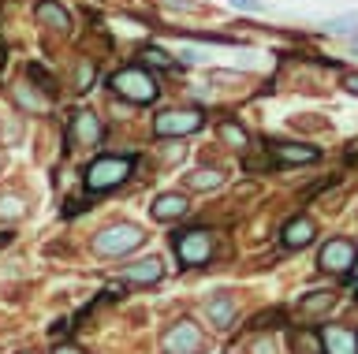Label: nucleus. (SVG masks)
Instances as JSON below:
<instances>
[{"mask_svg": "<svg viewBox=\"0 0 358 354\" xmlns=\"http://www.w3.org/2000/svg\"><path fill=\"white\" fill-rule=\"evenodd\" d=\"M120 276L127 283H157L164 276V265L157 261V258H145V261H134V265H123Z\"/></svg>", "mask_w": 358, "mask_h": 354, "instance_id": "11", "label": "nucleus"}, {"mask_svg": "<svg viewBox=\"0 0 358 354\" xmlns=\"http://www.w3.org/2000/svg\"><path fill=\"white\" fill-rule=\"evenodd\" d=\"M142 60L150 64V68H161V71H176V68H179V64L168 57L164 49H145V52H142Z\"/></svg>", "mask_w": 358, "mask_h": 354, "instance_id": "21", "label": "nucleus"}, {"mask_svg": "<svg viewBox=\"0 0 358 354\" xmlns=\"http://www.w3.org/2000/svg\"><path fill=\"white\" fill-rule=\"evenodd\" d=\"M355 27H358V12L336 15V19H329V23H324V30H329V34H351Z\"/></svg>", "mask_w": 358, "mask_h": 354, "instance_id": "22", "label": "nucleus"}, {"mask_svg": "<svg viewBox=\"0 0 358 354\" xmlns=\"http://www.w3.org/2000/svg\"><path fill=\"white\" fill-rule=\"evenodd\" d=\"M112 90H116L123 101H131V105H150V101H157L161 86H157L153 71H145V68H123V71L112 75Z\"/></svg>", "mask_w": 358, "mask_h": 354, "instance_id": "1", "label": "nucleus"}, {"mask_svg": "<svg viewBox=\"0 0 358 354\" xmlns=\"http://www.w3.org/2000/svg\"><path fill=\"white\" fill-rule=\"evenodd\" d=\"M11 94H15V101H19L22 108H30V112H49V97L34 94L27 82H19V86H15V90H11Z\"/></svg>", "mask_w": 358, "mask_h": 354, "instance_id": "17", "label": "nucleus"}, {"mask_svg": "<svg viewBox=\"0 0 358 354\" xmlns=\"http://www.w3.org/2000/svg\"><path fill=\"white\" fill-rule=\"evenodd\" d=\"M355 258H358V250H355L351 239H332L329 246L321 250L317 265L324 272H347V269H355Z\"/></svg>", "mask_w": 358, "mask_h": 354, "instance_id": "7", "label": "nucleus"}, {"mask_svg": "<svg viewBox=\"0 0 358 354\" xmlns=\"http://www.w3.org/2000/svg\"><path fill=\"white\" fill-rule=\"evenodd\" d=\"M90 82H94V64L78 60V68H75V90H90Z\"/></svg>", "mask_w": 358, "mask_h": 354, "instance_id": "24", "label": "nucleus"}, {"mask_svg": "<svg viewBox=\"0 0 358 354\" xmlns=\"http://www.w3.org/2000/svg\"><path fill=\"white\" fill-rule=\"evenodd\" d=\"M206 317H209L213 328H231V320H235V302H231V295H217V298H213V302L206 306Z\"/></svg>", "mask_w": 358, "mask_h": 354, "instance_id": "15", "label": "nucleus"}, {"mask_svg": "<svg viewBox=\"0 0 358 354\" xmlns=\"http://www.w3.org/2000/svg\"><path fill=\"white\" fill-rule=\"evenodd\" d=\"M201 328L194 320H176L172 328L164 332V351L168 354H198L201 351Z\"/></svg>", "mask_w": 358, "mask_h": 354, "instance_id": "6", "label": "nucleus"}, {"mask_svg": "<svg viewBox=\"0 0 358 354\" xmlns=\"http://www.w3.org/2000/svg\"><path fill=\"white\" fill-rule=\"evenodd\" d=\"M355 57H358V38H355Z\"/></svg>", "mask_w": 358, "mask_h": 354, "instance_id": "31", "label": "nucleus"}, {"mask_svg": "<svg viewBox=\"0 0 358 354\" xmlns=\"http://www.w3.org/2000/svg\"><path fill=\"white\" fill-rule=\"evenodd\" d=\"M56 354H86V351H78V347H71V343H64V347H56Z\"/></svg>", "mask_w": 358, "mask_h": 354, "instance_id": "30", "label": "nucleus"}, {"mask_svg": "<svg viewBox=\"0 0 358 354\" xmlns=\"http://www.w3.org/2000/svg\"><path fill=\"white\" fill-rule=\"evenodd\" d=\"M321 347L329 354H358V332L343 325H324L321 328Z\"/></svg>", "mask_w": 358, "mask_h": 354, "instance_id": "9", "label": "nucleus"}, {"mask_svg": "<svg viewBox=\"0 0 358 354\" xmlns=\"http://www.w3.org/2000/svg\"><path fill=\"white\" fill-rule=\"evenodd\" d=\"M217 135H220L224 146H235V149H243L246 142H250V138H246V131H243L239 124H235V119H224V124L217 127Z\"/></svg>", "mask_w": 358, "mask_h": 354, "instance_id": "18", "label": "nucleus"}, {"mask_svg": "<svg viewBox=\"0 0 358 354\" xmlns=\"http://www.w3.org/2000/svg\"><path fill=\"white\" fill-rule=\"evenodd\" d=\"M313 235H317V224H313L310 216H295L284 228V246L287 250H302V246H310V242H313Z\"/></svg>", "mask_w": 358, "mask_h": 354, "instance_id": "12", "label": "nucleus"}, {"mask_svg": "<svg viewBox=\"0 0 358 354\" xmlns=\"http://www.w3.org/2000/svg\"><path fill=\"white\" fill-rule=\"evenodd\" d=\"M332 302H336V295H332V291H310V295L299 302V314H302V317L329 314V309H332Z\"/></svg>", "mask_w": 358, "mask_h": 354, "instance_id": "16", "label": "nucleus"}, {"mask_svg": "<svg viewBox=\"0 0 358 354\" xmlns=\"http://www.w3.org/2000/svg\"><path fill=\"white\" fill-rule=\"evenodd\" d=\"M145 242V231L138 224H108L94 235V253L101 258H120V253H131Z\"/></svg>", "mask_w": 358, "mask_h": 354, "instance_id": "2", "label": "nucleus"}, {"mask_svg": "<svg viewBox=\"0 0 358 354\" xmlns=\"http://www.w3.org/2000/svg\"><path fill=\"white\" fill-rule=\"evenodd\" d=\"M0 216H4V220H19L22 216V198L19 194H4V198H0Z\"/></svg>", "mask_w": 358, "mask_h": 354, "instance_id": "23", "label": "nucleus"}, {"mask_svg": "<svg viewBox=\"0 0 358 354\" xmlns=\"http://www.w3.org/2000/svg\"><path fill=\"white\" fill-rule=\"evenodd\" d=\"M30 79H38L45 94H52V90H56V82H52V75H49V71H45V68H38V64H30Z\"/></svg>", "mask_w": 358, "mask_h": 354, "instance_id": "25", "label": "nucleus"}, {"mask_svg": "<svg viewBox=\"0 0 358 354\" xmlns=\"http://www.w3.org/2000/svg\"><path fill=\"white\" fill-rule=\"evenodd\" d=\"M343 86H347L351 94H358V71H351V75H347V79H343Z\"/></svg>", "mask_w": 358, "mask_h": 354, "instance_id": "29", "label": "nucleus"}, {"mask_svg": "<svg viewBox=\"0 0 358 354\" xmlns=\"http://www.w3.org/2000/svg\"><path fill=\"white\" fill-rule=\"evenodd\" d=\"M355 298H358V291H355Z\"/></svg>", "mask_w": 358, "mask_h": 354, "instance_id": "34", "label": "nucleus"}, {"mask_svg": "<svg viewBox=\"0 0 358 354\" xmlns=\"http://www.w3.org/2000/svg\"><path fill=\"white\" fill-rule=\"evenodd\" d=\"M150 213H153V220H164V224H168V220H179L187 213V198L183 194H161L150 205Z\"/></svg>", "mask_w": 358, "mask_h": 354, "instance_id": "14", "label": "nucleus"}, {"mask_svg": "<svg viewBox=\"0 0 358 354\" xmlns=\"http://www.w3.org/2000/svg\"><path fill=\"white\" fill-rule=\"evenodd\" d=\"M235 8H246V12H262V0H231Z\"/></svg>", "mask_w": 358, "mask_h": 354, "instance_id": "28", "label": "nucleus"}, {"mask_svg": "<svg viewBox=\"0 0 358 354\" xmlns=\"http://www.w3.org/2000/svg\"><path fill=\"white\" fill-rule=\"evenodd\" d=\"M19 354H34V351H19Z\"/></svg>", "mask_w": 358, "mask_h": 354, "instance_id": "33", "label": "nucleus"}, {"mask_svg": "<svg viewBox=\"0 0 358 354\" xmlns=\"http://www.w3.org/2000/svg\"><path fill=\"white\" fill-rule=\"evenodd\" d=\"M273 153H276L280 164H313L321 157V149L299 146V142H273Z\"/></svg>", "mask_w": 358, "mask_h": 354, "instance_id": "13", "label": "nucleus"}, {"mask_svg": "<svg viewBox=\"0 0 358 354\" xmlns=\"http://www.w3.org/2000/svg\"><path fill=\"white\" fill-rule=\"evenodd\" d=\"M67 142L71 146H97L101 142V119L86 108H78L71 116V127H67Z\"/></svg>", "mask_w": 358, "mask_h": 354, "instance_id": "8", "label": "nucleus"}, {"mask_svg": "<svg viewBox=\"0 0 358 354\" xmlns=\"http://www.w3.org/2000/svg\"><path fill=\"white\" fill-rule=\"evenodd\" d=\"M34 19H38L41 27H49V30H60V34L71 30V15H67L56 0H38V4H34Z\"/></svg>", "mask_w": 358, "mask_h": 354, "instance_id": "10", "label": "nucleus"}, {"mask_svg": "<svg viewBox=\"0 0 358 354\" xmlns=\"http://www.w3.org/2000/svg\"><path fill=\"white\" fill-rule=\"evenodd\" d=\"M295 354H324V347H321V336H313V332H295Z\"/></svg>", "mask_w": 358, "mask_h": 354, "instance_id": "19", "label": "nucleus"}, {"mask_svg": "<svg viewBox=\"0 0 358 354\" xmlns=\"http://www.w3.org/2000/svg\"><path fill=\"white\" fill-rule=\"evenodd\" d=\"M164 4H172V8H183V12H201V4H194V0H164Z\"/></svg>", "mask_w": 358, "mask_h": 354, "instance_id": "27", "label": "nucleus"}, {"mask_svg": "<svg viewBox=\"0 0 358 354\" xmlns=\"http://www.w3.org/2000/svg\"><path fill=\"white\" fill-rule=\"evenodd\" d=\"M355 276H358V258H355Z\"/></svg>", "mask_w": 358, "mask_h": 354, "instance_id": "32", "label": "nucleus"}, {"mask_svg": "<svg viewBox=\"0 0 358 354\" xmlns=\"http://www.w3.org/2000/svg\"><path fill=\"white\" fill-rule=\"evenodd\" d=\"M206 124V116L198 108H168L153 119V135L157 138H183V135H194V131Z\"/></svg>", "mask_w": 358, "mask_h": 354, "instance_id": "3", "label": "nucleus"}, {"mask_svg": "<svg viewBox=\"0 0 358 354\" xmlns=\"http://www.w3.org/2000/svg\"><path fill=\"white\" fill-rule=\"evenodd\" d=\"M172 246H176V253H179L183 265H201V261H209V253H213V239H209V231L190 228V231H183V235L172 239Z\"/></svg>", "mask_w": 358, "mask_h": 354, "instance_id": "5", "label": "nucleus"}, {"mask_svg": "<svg viewBox=\"0 0 358 354\" xmlns=\"http://www.w3.org/2000/svg\"><path fill=\"white\" fill-rule=\"evenodd\" d=\"M131 175V161L127 157H97L86 168V186L90 191H112Z\"/></svg>", "mask_w": 358, "mask_h": 354, "instance_id": "4", "label": "nucleus"}, {"mask_svg": "<svg viewBox=\"0 0 358 354\" xmlns=\"http://www.w3.org/2000/svg\"><path fill=\"white\" fill-rule=\"evenodd\" d=\"M224 179H220V172H194V175H187V186H194V191H217Z\"/></svg>", "mask_w": 358, "mask_h": 354, "instance_id": "20", "label": "nucleus"}, {"mask_svg": "<svg viewBox=\"0 0 358 354\" xmlns=\"http://www.w3.org/2000/svg\"><path fill=\"white\" fill-rule=\"evenodd\" d=\"M250 351H254V354H276L273 339H254V343H250Z\"/></svg>", "mask_w": 358, "mask_h": 354, "instance_id": "26", "label": "nucleus"}]
</instances>
